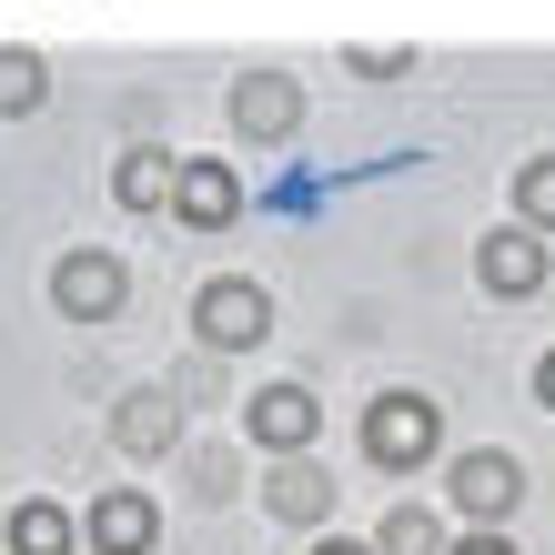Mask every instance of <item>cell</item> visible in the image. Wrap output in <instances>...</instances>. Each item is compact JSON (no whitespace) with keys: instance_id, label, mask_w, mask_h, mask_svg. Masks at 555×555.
Returning a JSON list of instances; mask_svg holds the SVG:
<instances>
[{"instance_id":"cell-1","label":"cell","mask_w":555,"mask_h":555,"mask_svg":"<svg viewBox=\"0 0 555 555\" xmlns=\"http://www.w3.org/2000/svg\"><path fill=\"white\" fill-rule=\"evenodd\" d=\"M444 454V414H435V395H374L364 404V465H384V475H414V465H435Z\"/></svg>"},{"instance_id":"cell-2","label":"cell","mask_w":555,"mask_h":555,"mask_svg":"<svg viewBox=\"0 0 555 555\" xmlns=\"http://www.w3.org/2000/svg\"><path fill=\"white\" fill-rule=\"evenodd\" d=\"M273 334V293L253 283V273H212L203 293H192V344H212V353H253Z\"/></svg>"},{"instance_id":"cell-3","label":"cell","mask_w":555,"mask_h":555,"mask_svg":"<svg viewBox=\"0 0 555 555\" xmlns=\"http://www.w3.org/2000/svg\"><path fill=\"white\" fill-rule=\"evenodd\" d=\"M444 505L465 515V526H505V515L526 505V465H515L505 444H475V454H454V465H444Z\"/></svg>"},{"instance_id":"cell-4","label":"cell","mask_w":555,"mask_h":555,"mask_svg":"<svg viewBox=\"0 0 555 555\" xmlns=\"http://www.w3.org/2000/svg\"><path fill=\"white\" fill-rule=\"evenodd\" d=\"M51 304L72 313V323H112L121 304H132V263H121V253H102V243L61 253V263H51Z\"/></svg>"},{"instance_id":"cell-5","label":"cell","mask_w":555,"mask_h":555,"mask_svg":"<svg viewBox=\"0 0 555 555\" xmlns=\"http://www.w3.org/2000/svg\"><path fill=\"white\" fill-rule=\"evenodd\" d=\"M475 283L505 293V304H526V293H545V233L535 222H505V233L475 243Z\"/></svg>"},{"instance_id":"cell-6","label":"cell","mask_w":555,"mask_h":555,"mask_svg":"<svg viewBox=\"0 0 555 555\" xmlns=\"http://www.w3.org/2000/svg\"><path fill=\"white\" fill-rule=\"evenodd\" d=\"M81 535H91V555H152L162 545V505L142 495V485H112V495H91Z\"/></svg>"},{"instance_id":"cell-7","label":"cell","mask_w":555,"mask_h":555,"mask_svg":"<svg viewBox=\"0 0 555 555\" xmlns=\"http://www.w3.org/2000/svg\"><path fill=\"white\" fill-rule=\"evenodd\" d=\"M112 444L142 454V465H152V454H172L182 444V395H172V384H132V395L112 404Z\"/></svg>"},{"instance_id":"cell-8","label":"cell","mask_w":555,"mask_h":555,"mask_svg":"<svg viewBox=\"0 0 555 555\" xmlns=\"http://www.w3.org/2000/svg\"><path fill=\"white\" fill-rule=\"evenodd\" d=\"M233 132L243 142H293L304 132V91H293L283 72H243L233 81Z\"/></svg>"},{"instance_id":"cell-9","label":"cell","mask_w":555,"mask_h":555,"mask_svg":"<svg viewBox=\"0 0 555 555\" xmlns=\"http://www.w3.org/2000/svg\"><path fill=\"white\" fill-rule=\"evenodd\" d=\"M243 424H253V444H263V454H304L313 424H323V404H313V384H263V395L243 404Z\"/></svg>"},{"instance_id":"cell-10","label":"cell","mask_w":555,"mask_h":555,"mask_svg":"<svg viewBox=\"0 0 555 555\" xmlns=\"http://www.w3.org/2000/svg\"><path fill=\"white\" fill-rule=\"evenodd\" d=\"M172 212L192 222V233H233L243 222V182L222 172V162H182L172 172Z\"/></svg>"},{"instance_id":"cell-11","label":"cell","mask_w":555,"mask_h":555,"mask_svg":"<svg viewBox=\"0 0 555 555\" xmlns=\"http://www.w3.org/2000/svg\"><path fill=\"white\" fill-rule=\"evenodd\" d=\"M263 505L283 515V526H323V515H334V475L313 465V444H304V454H283V465L263 475Z\"/></svg>"},{"instance_id":"cell-12","label":"cell","mask_w":555,"mask_h":555,"mask_svg":"<svg viewBox=\"0 0 555 555\" xmlns=\"http://www.w3.org/2000/svg\"><path fill=\"white\" fill-rule=\"evenodd\" d=\"M172 172H182V162L162 152V142H132V152H121V172H112V192L132 212H162V203H172Z\"/></svg>"},{"instance_id":"cell-13","label":"cell","mask_w":555,"mask_h":555,"mask_svg":"<svg viewBox=\"0 0 555 555\" xmlns=\"http://www.w3.org/2000/svg\"><path fill=\"white\" fill-rule=\"evenodd\" d=\"M72 545H81V515L72 505H41V495L11 505V555H72Z\"/></svg>"},{"instance_id":"cell-14","label":"cell","mask_w":555,"mask_h":555,"mask_svg":"<svg viewBox=\"0 0 555 555\" xmlns=\"http://www.w3.org/2000/svg\"><path fill=\"white\" fill-rule=\"evenodd\" d=\"M444 505H395V515H384V526H374V555H444Z\"/></svg>"},{"instance_id":"cell-15","label":"cell","mask_w":555,"mask_h":555,"mask_svg":"<svg viewBox=\"0 0 555 555\" xmlns=\"http://www.w3.org/2000/svg\"><path fill=\"white\" fill-rule=\"evenodd\" d=\"M41 91H51V61L21 51V41H0V121H30V112H41Z\"/></svg>"},{"instance_id":"cell-16","label":"cell","mask_w":555,"mask_h":555,"mask_svg":"<svg viewBox=\"0 0 555 555\" xmlns=\"http://www.w3.org/2000/svg\"><path fill=\"white\" fill-rule=\"evenodd\" d=\"M515 222H535V233H555V152H535L526 172H515Z\"/></svg>"},{"instance_id":"cell-17","label":"cell","mask_w":555,"mask_h":555,"mask_svg":"<svg viewBox=\"0 0 555 555\" xmlns=\"http://www.w3.org/2000/svg\"><path fill=\"white\" fill-rule=\"evenodd\" d=\"M182 485H192L203 505H212V495H233V454H222V444H192V454H182Z\"/></svg>"},{"instance_id":"cell-18","label":"cell","mask_w":555,"mask_h":555,"mask_svg":"<svg viewBox=\"0 0 555 555\" xmlns=\"http://www.w3.org/2000/svg\"><path fill=\"white\" fill-rule=\"evenodd\" d=\"M222 364H233V353H212V344H203V353L172 374V395H182V404H212V395H222Z\"/></svg>"},{"instance_id":"cell-19","label":"cell","mask_w":555,"mask_h":555,"mask_svg":"<svg viewBox=\"0 0 555 555\" xmlns=\"http://www.w3.org/2000/svg\"><path fill=\"white\" fill-rule=\"evenodd\" d=\"M444 555H515L505 526H465V535H444Z\"/></svg>"},{"instance_id":"cell-20","label":"cell","mask_w":555,"mask_h":555,"mask_svg":"<svg viewBox=\"0 0 555 555\" xmlns=\"http://www.w3.org/2000/svg\"><path fill=\"white\" fill-rule=\"evenodd\" d=\"M535 404H545V414H555V344H545V353H535Z\"/></svg>"},{"instance_id":"cell-21","label":"cell","mask_w":555,"mask_h":555,"mask_svg":"<svg viewBox=\"0 0 555 555\" xmlns=\"http://www.w3.org/2000/svg\"><path fill=\"white\" fill-rule=\"evenodd\" d=\"M313 555H374V545H344V535H323V545H313Z\"/></svg>"}]
</instances>
